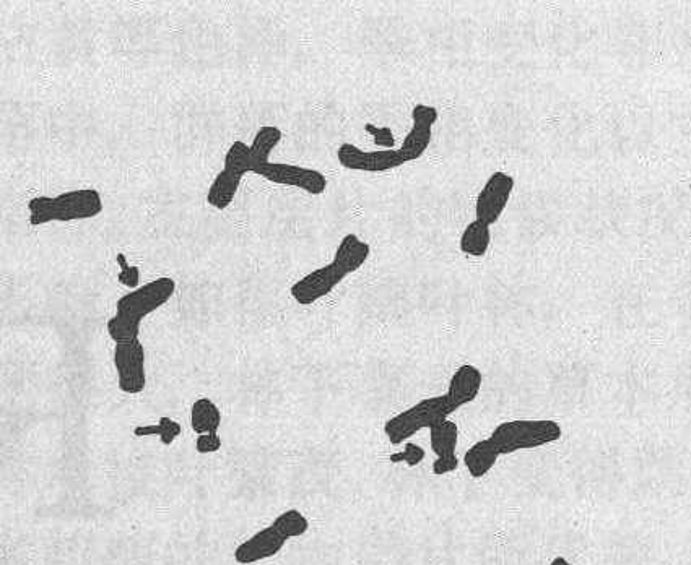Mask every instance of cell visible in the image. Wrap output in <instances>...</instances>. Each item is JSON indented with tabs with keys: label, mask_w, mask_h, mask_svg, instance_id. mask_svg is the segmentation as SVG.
<instances>
[{
	"label": "cell",
	"mask_w": 691,
	"mask_h": 565,
	"mask_svg": "<svg viewBox=\"0 0 691 565\" xmlns=\"http://www.w3.org/2000/svg\"><path fill=\"white\" fill-rule=\"evenodd\" d=\"M282 140V130L275 126H262L251 145L233 143L226 151L223 169L210 184L207 202L217 210H225L235 200L244 174L254 173L280 186L296 187L311 195L326 192L327 179L316 169L301 168L295 164L272 163L270 153Z\"/></svg>",
	"instance_id": "cell-1"
},
{
	"label": "cell",
	"mask_w": 691,
	"mask_h": 565,
	"mask_svg": "<svg viewBox=\"0 0 691 565\" xmlns=\"http://www.w3.org/2000/svg\"><path fill=\"white\" fill-rule=\"evenodd\" d=\"M438 121V111L433 106L417 104L412 111V130L405 137L402 147L383 151H365L353 143H344L337 150V160L344 168L363 173H384L405 163L422 158L431 143V130Z\"/></svg>",
	"instance_id": "cell-2"
},
{
	"label": "cell",
	"mask_w": 691,
	"mask_h": 565,
	"mask_svg": "<svg viewBox=\"0 0 691 565\" xmlns=\"http://www.w3.org/2000/svg\"><path fill=\"white\" fill-rule=\"evenodd\" d=\"M371 247L361 241L357 234H347L340 241L331 264L308 273L292 286V296L301 306H311L319 299L326 298L342 283L348 275L360 270L370 259Z\"/></svg>",
	"instance_id": "cell-3"
},
{
	"label": "cell",
	"mask_w": 691,
	"mask_h": 565,
	"mask_svg": "<svg viewBox=\"0 0 691 565\" xmlns=\"http://www.w3.org/2000/svg\"><path fill=\"white\" fill-rule=\"evenodd\" d=\"M174 293L176 281L161 277L124 294L116 302V314L108 320L109 337L113 338L114 343L137 340L142 320L165 306Z\"/></svg>",
	"instance_id": "cell-4"
},
{
	"label": "cell",
	"mask_w": 691,
	"mask_h": 565,
	"mask_svg": "<svg viewBox=\"0 0 691 565\" xmlns=\"http://www.w3.org/2000/svg\"><path fill=\"white\" fill-rule=\"evenodd\" d=\"M101 212L103 199L95 189L69 190L56 197H36L28 202V218L33 226L90 220Z\"/></svg>",
	"instance_id": "cell-5"
},
{
	"label": "cell",
	"mask_w": 691,
	"mask_h": 565,
	"mask_svg": "<svg viewBox=\"0 0 691 565\" xmlns=\"http://www.w3.org/2000/svg\"><path fill=\"white\" fill-rule=\"evenodd\" d=\"M563 436V429L552 419H516L498 424L488 440L501 455L519 450L540 449L555 444Z\"/></svg>",
	"instance_id": "cell-6"
},
{
	"label": "cell",
	"mask_w": 691,
	"mask_h": 565,
	"mask_svg": "<svg viewBox=\"0 0 691 565\" xmlns=\"http://www.w3.org/2000/svg\"><path fill=\"white\" fill-rule=\"evenodd\" d=\"M452 413L454 410L449 405L446 395L425 398L417 405L410 406L409 410L389 419L384 424V432L391 444H402L423 429H430L444 419H449Z\"/></svg>",
	"instance_id": "cell-7"
},
{
	"label": "cell",
	"mask_w": 691,
	"mask_h": 565,
	"mask_svg": "<svg viewBox=\"0 0 691 565\" xmlns=\"http://www.w3.org/2000/svg\"><path fill=\"white\" fill-rule=\"evenodd\" d=\"M114 367L118 374L121 392L127 395L144 392L147 385V369H145V348L139 338L116 343Z\"/></svg>",
	"instance_id": "cell-8"
},
{
	"label": "cell",
	"mask_w": 691,
	"mask_h": 565,
	"mask_svg": "<svg viewBox=\"0 0 691 565\" xmlns=\"http://www.w3.org/2000/svg\"><path fill=\"white\" fill-rule=\"evenodd\" d=\"M513 189L514 179L509 174L501 173V171L492 174L487 184L480 190L477 203H475L477 221L487 226L496 223L501 213L505 212Z\"/></svg>",
	"instance_id": "cell-9"
},
{
	"label": "cell",
	"mask_w": 691,
	"mask_h": 565,
	"mask_svg": "<svg viewBox=\"0 0 691 565\" xmlns=\"http://www.w3.org/2000/svg\"><path fill=\"white\" fill-rule=\"evenodd\" d=\"M431 449L436 453L433 473L436 476L449 475L457 470L459 458L456 455L459 427L449 419L430 427Z\"/></svg>",
	"instance_id": "cell-10"
},
{
	"label": "cell",
	"mask_w": 691,
	"mask_h": 565,
	"mask_svg": "<svg viewBox=\"0 0 691 565\" xmlns=\"http://www.w3.org/2000/svg\"><path fill=\"white\" fill-rule=\"evenodd\" d=\"M287 540L279 535L274 527L262 528L261 531L254 533L251 538L235 549V561L238 564H254V562L264 561L269 557L279 554L285 546Z\"/></svg>",
	"instance_id": "cell-11"
},
{
	"label": "cell",
	"mask_w": 691,
	"mask_h": 565,
	"mask_svg": "<svg viewBox=\"0 0 691 565\" xmlns=\"http://www.w3.org/2000/svg\"><path fill=\"white\" fill-rule=\"evenodd\" d=\"M482 384L483 376L479 367L472 366V364H464V366L459 367L452 374L448 393H446L452 410L457 411L462 406L474 402L475 398L479 397Z\"/></svg>",
	"instance_id": "cell-12"
},
{
	"label": "cell",
	"mask_w": 691,
	"mask_h": 565,
	"mask_svg": "<svg viewBox=\"0 0 691 565\" xmlns=\"http://www.w3.org/2000/svg\"><path fill=\"white\" fill-rule=\"evenodd\" d=\"M498 458H500V453L496 452L490 440H479L467 450L464 455V465L472 478L480 479L493 470Z\"/></svg>",
	"instance_id": "cell-13"
},
{
	"label": "cell",
	"mask_w": 691,
	"mask_h": 565,
	"mask_svg": "<svg viewBox=\"0 0 691 565\" xmlns=\"http://www.w3.org/2000/svg\"><path fill=\"white\" fill-rule=\"evenodd\" d=\"M189 421H191L192 431L196 432L197 436L212 434V432H217L222 424V411L210 398H199L192 403Z\"/></svg>",
	"instance_id": "cell-14"
},
{
	"label": "cell",
	"mask_w": 691,
	"mask_h": 565,
	"mask_svg": "<svg viewBox=\"0 0 691 565\" xmlns=\"http://www.w3.org/2000/svg\"><path fill=\"white\" fill-rule=\"evenodd\" d=\"M490 242H492L490 226L475 220L462 233L461 251L472 257H483L488 252Z\"/></svg>",
	"instance_id": "cell-15"
},
{
	"label": "cell",
	"mask_w": 691,
	"mask_h": 565,
	"mask_svg": "<svg viewBox=\"0 0 691 565\" xmlns=\"http://www.w3.org/2000/svg\"><path fill=\"white\" fill-rule=\"evenodd\" d=\"M272 527L288 541L305 535L306 531L309 530V522L300 510L290 509L285 510L279 517L275 518Z\"/></svg>",
	"instance_id": "cell-16"
},
{
	"label": "cell",
	"mask_w": 691,
	"mask_h": 565,
	"mask_svg": "<svg viewBox=\"0 0 691 565\" xmlns=\"http://www.w3.org/2000/svg\"><path fill=\"white\" fill-rule=\"evenodd\" d=\"M135 437H160L161 444L171 445L176 437L181 436V424L174 419L163 416L157 424H148V426H137L134 429Z\"/></svg>",
	"instance_id": "cell-17"
},
{
	"label": "cell",
	"mask_w": 691,
	"mask_h": 565,
	"mask_svg": "<svg viewBox=\"0 0 691 565\" xmlns=\"http://www.w3.org/2000/svg\"><path fill=\"white\" fill-rule=\"evenodd\" d=\"M423 458H425V452H423L422 447H418V445L415 444H407L405 445L404 452L392 455L391 462H405L409 466H415L418 465V463H422Z\"/></svg>",
	"instance_id": "cell-18"
},
{
	"label": "cell",
	"mask_w": 691,
	"mask_h": 565,
	"mask_svg": "<svg viewBox=\"0 0 691 565\" xmlns=\"http://www.w3.org/2000/svg\"><path fill=\"white\" fill-rule=\"evenodd\" d=\"M222 449V439L217 432L212 434H200L196 440V450L199 453H217Z\"/></svg>",
	"instance_id": "cell-19"
},
{
	"label": "cell",
	"mask_w": 691,
	"mask_h": 565,
	"mask_svg": "<svg viewBox=\"0 0 691 565\" xmlns=\"http://www.w3.org/2000/svg\"><path fill=\"white\" fill-rule=\"evenodd\" d=\"M548 565H573V564H571V562L568 561V559H565V557H555V559H553V561L550 562V564H548Z\"/></svg>",
	"instance_id": "cell-20"
}]
</instances>
